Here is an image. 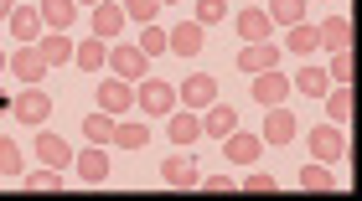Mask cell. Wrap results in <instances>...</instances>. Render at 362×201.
I'll return each instance as SVG.
<instances>
[{
	"label": "cell",
	"instance_id": "cell-21",
	"mask_svg": "<svg viewBox=\"0 0 362 201\" xmlns=\"http://www.w3.org/2000/svg\"><path fill=\"white\" fill-rule=\"evenodd\" d=\"M31 47H37V52L47 57V67H62V62H73V37H68V31H42V37L31 42Z\"/></svg>",
	"mask_w": 362,
	"mask_h": 201
},
{
	"label": "cell",
	"instance_id": "cell-33",
	"mask_svg": "<svg viewBox=\"0 0 362 201\" xmlns=\"http://www.w3.org/2000/svg\"><path fill=\"white\" fill-rule=\"evenodd\" d=\"M357 62H352V47H341V52H332V67H326V78L332 83H352Z\"/></svg>",
	"mask_w": 362,
	"mask_h": 201
},
{
	"label": "cell",
	"instance_id": "cell-37",
	"mask_svg": "<svg viewBox=\"0 0 362 201\" xmlns=\"http://www.w3.org/2000/svg\"><path fill=\"white\" fill-rule=\"evenodd\" d=\"M21 145H16V140H0V171H6V176H21Z\"/></svg>",
	"mask_w": 362,
	"mask_h": 201
},
{
	"label": "cell",
	"instance_id": "cell-5",
	"mask_svg": "<svg viewBox=\"0 0 362 201\" xmlns=\"http://www.w3.org/2000/svg\"><path fill=\"white\" fill-rule=\"evenodd\" d=\"M176 104H181V109H197V114H202L207 104H218V78H212V73H192V78L176 88Z\"/></svg>",
	"mask_w": 362,
	"mask_h": 201
},
{
	"label": "cell",
	"instance_id": "cell-29",
	"mask_svg": "<svg viewBox=\"0 0 362 201\" xmlns=\"http://www.w3.org/2000/svg\"><path fill=\"white\" fill-rule=\"evenodd\" d=\"M264 16L274 26H295V21H305V0H269Z\"/></svg>",
	"mask_w": 362,
	"mask_h": 201
},
{
	"label": "cell",
	"instance_id": "cell-27",
	"mask_svg": "<svg viewBox=\"0 0 362 201\" xmlns=\"http://www.w3.org/2000/svg\"><path fill=\"white\" fill-rule=\"evenodd\" d=\"M316 26L310 21H295V26H285V47H279V52H295V57H310L316 52Z\"/></svg>",
	"mask_w": 362,
	"mask_h": 201
},
{
	"label": "cell",
	"instance_id": "cell-13",
	"mask_svg": "<svg viewBox=\"0 0 362 201\" xmlns=\"http://www.w3.org/2000/svg\"><path fill=\"white\" fill-rule=\"evenodd\" d=\"M197 119H202V134H212V140H228V134L238 129V109L218 98V104H207L202 114H197Z\"/></svg>",
	"mask_w": 362,
	"mask_h": 201
},
{
	"label": "cell",
	"instance_id": "cell-20",
	"mask_svg": "<svg viewBox=\"0 0 362 201\" xmlns=\"http://www.w3.org/2000/svg\"><path fill=\"white\" fill-rule=\"evenodd\" d=\"M73 171L88 181V186H98V181H109V155H104V145H88L83 155L73 150Z\"/></svg>",
	"mask_w": 362,
	"mask_h": 201
},
{
	"label": "cell",
	"instance_id": "cell-9",
	"mask_svg": "<svg viewBox=\"0 0 362 201\" xmlns=\"http://www.w3.org/2000/svg\"><path fill=\"white\" fill-rule=\"evenodd\" d=\"M98 109H104L109 119L129 114V109H135V83H124V78H109V83H98Z\"/></svg>",
	"mask_w": 362,
	"mask_h": 201
},
{
	"label": "cell",
	"instance_id": "cell-42",
	"mask_svg": "<svg viewBox=\"0 0 362 201\" xmlns=\"http://www.w3.org/2000/svg\"><path fill=\"white\" fill-rule=\"evenodd\" d=\"M160 6H181V0H160Z\"/></svg>",
	"mask_w": 362,
	"mask_h": 201
},
{
	"label": "cell",
	"instance_id": "cell-7",
	"mask_svg": "<svg viewBox=\"0 0 362 201\" xmlns=\"http://www.w3.org/2000/svg\"><path fill=\"white\" fill-rule=\"evenodd\" d=\"M88 26H93L98 42H119V31L129 26V16H124V6H114V0H98L93 16H88Z\"/></svg>",
	"mask_w": 362,
	"mask_h": 201
},
{
	"label": "cell",
	"instance_id": "cell-35",
	"mask_svg": "<svg viewBox=\"0 0 362 201\" xmlns=\"http://www.w3.org/2000/svg\"><path fill=\"white\" fill-rule=\"evenodd\" d=\"M124 16H129V21H140V26H151L160 16V0H124Z\"/></svg>",
	"mask_w": 362,
	"mask_h": 201
},
{
	"label": "cell",
	"instance_id": "cell-39",
	"mask_svg": "<svg viewBox=\"0 0 362 201\" xmlns=\"http://www.w3.org/2000/svg\"><path fill=\"white\" fill-rule=\"evenodd\" d=\"M197 186L212 191V196H228V191H233V176H197Z\"/></svg>",
	"mask_w": 362,
	"mask_h": 201
},
{
	"label": "cell",
	"instance_id": "cell-22",
	"mask_svg": "<svg viewBox=\"0 0 362 201\" xmlns=\"http://www.w3.org/2000/svg\"><path fill=\"white\" fill-rule=\"evenodd\" d=\"M290 88H295V93H305V98H321L326 88H332V78H326V67H316V62H305V57H300V73L290 78Z\"/></svg>",
	"mask_w": 362,
	"mask_h": 201
},
{
	"label": "cell",
	"instance_id": "cell-4",
	"mask_svg": "<svg viewBox=\"0 0 362 201\" xmlns=\"http://www.w3.org/2000/svg\"><path fill=\"white\" fill-rule=\"evenodd\" d=\"M104 67H109L114 78H124V83H140L145 73H151V57H145L140 47H109Z\"/></svg>",
	"mask_w": 362,
	"mask_h": 201
},
{
	"label": "cell",
	"instance_id": "cell-11",
	"mask_svg": "<svg viewBox=\"0 0 362 201\" xmlns=\"http://www.w3.org/2000/svg\"><path fill=\"white\" fill-rule=\"evenodd\" d=\"M166 134H171V145H187V150H192L197 140H202V119H197V109H181V104H176V109L166 114Z\"/></svg>",
	"mask_w": 362,
	"mask_h": 201
},
{
	"label": "cell",
	"instance_id": "cell-23",
	"mask_svg": "<svg viewBox=\"0 0 362 201\" xmlns=\"http://www.w3.org/2000/svg\"><path fill=\"white\" fill-rule=\"evenodd\" d=\"M37 16H42L47 31H68L78 21V6H73V0H37Z\"/></svg>",
	"mask_w": 362,
	"mask_h": 201
},
{
	"label": "cell",
	"instance_id": "cell-17",
	"mask_svg": "<svg viewBox=\"0 0 362 201\" xmlns=\"http://www.w3.org/2000/svg\"><path fill=\"white\" fill-rule=\"evenodd\" d=\"M264 67H279V47L274 42H243V52H238V73H264Z\"/></svg>",
	"mask_w": 362,
	"mask_h": 201
},
{
	"label": "cell",
	"instance_id": "cell-6",
	"mask_svg": "<svg viewBox=\"0 0 362 201\" xmlns=\"http://www.w3.org/2000/svg\"><path fill=\"white\" fill-rule=\"evenodd\" d=\"M310 155H316L321 165H332L347 155V134H341V124H316L310 129Z\"/></svg>",
	"mask_w": 362,
	"mask_h": 201
},
{
	"label": "cell",
	"instance_id": "cell-40",
	"mask_svg": "<svg viewBox=\"0 0 362 201\" xmlns=\"http://www.w3.org/2000/svg\"><path fill=\"white\" fill-rule=\"evenodd\" d=\"M16 11V0H0V21H6V16Z\"/></svg>",
	"mask_w": 362,
	"mask_h": 201
},
{
	"label": "cell",
	"instance_id": "cell-31",
	"mask_svg": "<svg viewBox=\"0 0 362 201\" xmlns=\"http://www.w3.org/2000/svg\"><path fill=\"white\" fill-rule=\"evenodd\" d=\"M300 191H337V176H332V165H305L300 171Z\"/></svg>",
	"mask_w": 362,
	"mask_h": 201
},
{
	"label": "cell",
	"instance_id": "cell-8",
	"mask_svg": "<svg viewBox=\"0 0 362 201\" xmlns=\"http://www.w3.org/2000/svg\"><path fill=\"white\" fill-rule=\"evenodd\" d=\"M223 145V155H228V165H254L259 155H264V140H259L254 129H233L228 140H218Z\"/></svg>",
	"mask_w": 362,
	"mask_h": 201
},
{
	"label": "cell",
	"instance_id": "cell-34",
	"mask_svg": "<svg viewBox=\"0 0 362 201\" xmlns=\"http://www.w3.org/2000/svg\"><path fill=\"white\" fill-rule=\"evenodd\" d=\"M140 52L145 57H160V52H166V26H140Z\"/></svg>",
	"mask_w": 362,
	"mask_h": 201
},
{
	"label": "cell",
	"instance_id": "cell-41",
	"mask_svg": "<svg viewBox=\"0 0 362 201\" xmlns=\"http://www.w3.org/2000/svg\"><path fill=\"white\" fill-rule=\"evenodd\" d=\"M73 6H98V0H73Z\"/></svg>",
	"mask_w": 362,
	"mask_h": 201
},
{
	"label": "cell",
	"instance_id": "cell-12",
	"mask_svg": "<svg viewBox=\"0 0 362 201\" xmlns=\"http://www.w3.org/2000/svg\"><path fill=\"white\" fill-rule=\"evenodd\" d=\"M202 37H207V26L176 21V26L166 31V52H176V57H197V52H202Z\"/></svg>",
	"mask_w": 362,
	"mask_h": 201
},
{
	"label": "cell",
	"instance_id": "cell-43",
	"mask_svg": "<svg viewBox=\"0 0 362 201\" xmlns=\"http://www.w3.org/2000/svg\"><path fill=\"white\" fill-rule=\"evenodd\" d=\"M0 73H6V52H0Z\"/></svg>",
	"mask_w": 362,
	"mask_h": 201
},
{
	"label": "cell",
	"instance_id": "cell-15",
	"mask_svg": "<svg viewBox=\"0 0 362 201\" xmlns=\"http://www.w3.org/2000/svg\"><path fill=\"white\" fill-rule=\"evenodd\" d=\"M37 160H42V165H52V171H68V165H73V145L62 140V134L42 129V134H37Z\"/></svg>",
	"mask_w": 362,
	"mask_h": 201
},
{
	"label": "cell",
	"instance_id": "cell-24",
	"mask_svg": "<svg viewBox=\"0 0 362 201\" xmlns=\"http://www.w3.org/2000/svg\"><path fill=\"white\" fill-rule=\"evenodd\" d=\"M326 124H352V83H341V88H326Z\"/></svg>",
	"mask_w": 362,
	"mask_h": 201
},
{
	"label": "cell",
	"instance_id": "cell-18",
	"mask_svg": "<svg viewBox=\"0 0 362 201\" xmlns=\"http://www.w3.org/2000/svg\"><path fill=\"white\" fill-rule=\"evenodd\" d=\"M295 129H300V124H295V114L279 104V109L264 114V129H259V140H264V145H290V140H295Z\"/></svg>",
	"mask_w": 362,
	"mask_h": 201
},
{
	"label": "cell",
	"instance_id": "cell-36",
	"mask_svg": "<svg viewBox=\"0 0 362 201\" xmlns=\"http://www.w3.org/2000/svg\"><path fill=\"white\" fill-rule=\"evenodd\" d=\"M223 16H228V0H197V16H192V21H197V26H212V21H223Z\"/></svg>",
	"mask_w": 362,
	"mask_h": 201
},
{
	"label": "cell",
	"instance_id": "cell-14",
	"mask_svg": "<svg viewBox=\"0 0 362 201\" xmlns=\"http://www.w3.org/2000/svg\"><path fill=\"white\" fill-rule=\"evenodd\" d=\"M233 26H238L243 42H269V37H274V21L264 16V6H243V11L233 16Z\"/></svg>",
	"mask_w": 362,
	"mask_h": 201
},
{
	"label": "cell",
	"instance_id": "cell-1",
	"mask_svg": "<svg viewBox=\"0 0 362 201\" xmlns=\"http://www.w3.org/2000/svg\"><path fill=\"white\" fill-rule=\"evenodd\" d=\"M11 114H16V124H26V129H42L47 119H52V93H47L42 83H26V88L16 93Z\"/></svg>",
	"mask_w": 362,
	"mask_h": 201
},
{
	"label": "cell",
	"instance_id": "cell-26",
	"mask_svg": "<svg viewBox=\"0 0 362 201\" xmlns=\"http://www.w3.org/2000/svg\"><path fill=\"white\" fill-rule=\"evenodd\" d=\"M119 150H145L151 145V129H145V119H114V140Z\"/></svg>",
	"mask_w": 362,
	"mask_h": 201
},
{
	"label": "cell",
	"instance_id": "cell-10",
	"mask_svg": "<svg viewBox=\"0 0 362 201\" xmlns=\"http://www.w3.org/2000/svg\"><path fill=\"white\" fill-rule=\"evenodd\" d=\"M290 93H295V88H290V78L279 73V67H264V73H254V98H259L264 109H279Z\"/></svg>",
	"mask_w": 362,
	"mask_h": 201
},
{
	"label": "cell",
	"instance_id": "cell-25",
	"mask_svg": "<svg viewBox=\"0 0 362 201\" xmlns=\"http://www.w3.org/2000/svg\"><path fill=\"white\" fill-rule=\"evenodd\" d=\"M316 42H321V47H332V52L352 47V21H347V16H326V21L316 26Z\"/></svg>",
	"mask_w": 362,
	"mask_h": 201
},
{
	"label": "cell",
	"instance_id": "cell-2",
	"mask_svg": "<svg viewBox=\"0 0 362 201\" xmlns=\"http://www.w3.org/2000/svg\"><path fill=\"white\" fill-rule=\"evenodd\" d=\"M135 109L145 114V119H166V114L176 109V83L140 78V88H135Z\"/></svg>",
	"mask_w": 362,
	"mask_h": 201
},
{
	"label": "cell",
	"instance_id": "cell-38",
	"mask_svg": "<svg viewBox=\"0 0 362 201\" xmlns=\"http://www.w3.org/2000/svg\"><path fill=\"white\" fill-rule=\"evenodd\" d=\"M243 191H254V196H269V191H279V181H274L269 171H254L249 181H243Z\"/></svg>",
	"mask_w": 362,
	"mask_h": 201
},
{
	"label": "cell",
	"instance_id": "cell-3",
	"mask_svg": "<svg viewBox=\"0 0 362 201\" xmlns=\"http://www.w3.org/2000/svg\"><path fill=\"white\" fill-rule=\"evenodd\" d=\"M197 171H202V165L192 160V150L187 145H176L166 160H160V181H166V186H181V191H192L197 186Z\"/></svg>",
	"mask_w": 362,
	"mask_h": 201
},
{
	"label": "cell",
	"instance_id": "cell-28",
	"mask_svg": "<svg viewBox=\"0 0 362 201\" xmlns=\"http://www.w3.org/2000/svg\"><path fill=\"white\" fill-rule=\"evenodd\" d=\"M104 57H109V47L98 42V37H88V42H73V62L83 67V73H98V67H104Z\"/></svg>",
	"mask_w": 362,
	"mask_h": 201
},
{
	"label": "cell",
	"instance_id": "cell-32",
	"mask_svg": "<svg viewBox=\"0 0 362 201\" xmlns=\"http://www.w3.org/2000/svg\"><path fill=\"white\" fill-rule=\"evenodd\" d=\"M21 186H26V191H62V171H52V165H42V171H26Z\"/></svg>",
	"mask_w": 362,
	"mask_h": 201
},
{
	"label": "cell",
	"instance_id": "cell-30",
	"mask_svg": "<svg viewBox=\"0 0 362 201\" xmlns=\"http://www.w3.org/2000/svg\"><path fill=\"white\" fill-rule=\"evenodd\" d=\"M83 140H88V145H109V140H114V119H109L104 109H93L88 119H83Z\"/></svg>",
	"mask_w": 362,
	"mask_h": 201
},
{
	"label": "cell",
	"instance_id": "cell-19",
	"mask_svg": "<svg viewBox=\"0 0 362 201\" xmlns=\"http://www.w3.org/2000/svg\"><path fill=\"white\" fill-rule=\"evenodd\" d=\"M6 21H11V37H16V47H31V42H37L42 37V16H37V6H16L11 16H6Z\"/></svg>",
	"mask_w": 362,
	"mask_h": 201
},
{
	"label": "cell",
	"instance_id": "cell-16",
	"mask_svg": "<svg viewBox=\"0 0 362 201\" xmlns=\"http://www.w3.org/2000/svg\"><path fill=\"white\" fill-rule=\"evenodd\" d=\"M6 67H11V73L21 78V83H42L47 73H52V67H47V57L37 52V47H16V57H6Z\"/></svg>",
	"mask_w": 362,
	"mask_h": 201
}]
</instances>
